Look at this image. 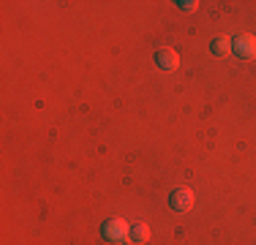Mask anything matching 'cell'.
Listing matches in <instances>:
<instances>
[{
    "label": "cell",
    "instance_id": "obj_1",
    "mask_svg": "<svg viewBox=\"0 0 256 245\" xmlns=\"http://www.w3.org/2000/svg\"><path fill=\"white\" fill-rule=\"evenodd\" d=\"M101 234H104V240H109V242H123V240L131 237V229H128L126 220L112 218V220H106V224L101 226Z\"/></svg>",
    "mask_w": 256,
    "mask_h": 245
},
{
    "label": "cell",
    "instance_id": "obj_2",
    "mask_svg": "<svg viewBox=\"0 0 256 245\" xmlns=\"http://www.w3.org/2000/svg\"><path fill=\"white\" fill-rule=\"evenodd\" d=\"M194 202H196V196H194L191 188H178V191H172V196H169V207L178 212H188L194 207Z\"/></svg>",
    "mask_w": 256,
    "mask_h": 245
},
{
    "label": "cell",
    "instance_id": "obj_3",
    "mask_svg": "<svg viewBox=\"0 0 256 245\" xmlns=\"http://www.w3.org/2000/svg\"><path fill=\"white\" fill-rule=\"evenodd\" d=\"M232 49H234L237 58L254 60L256 58V38H254V36H248V33H242V36H237V38L232 41Z\"/></svg>",
    "mask_w": 256,
    "mask_h": 245
},
{
    "label": "cell",
    "instance_id": "obj_4",
    "mask_svg": "<svg viewBox=\"0 0 256 245\" xmlns=\"http://www.w3.org/2000/svg\"><path fill=\"white\" fill-rule=\"evenodd\" d=\"M156 63H158V68H164V71H178L180 58H178L174 49H158V52H156Z\"/></svg>",
    "mask_w": 256,
    "mask_h": 245
},
{
    "label": "cell",
    "instance_id": "obj_5",
    "mask_svg": "<svg viewBox=\"0 0 256 245\" xmlns=\"http://www.w3.org/2000/svg\"><path fill=\"white\" fill-rule=\"evenodd\" d=\"M150 237H153V232H150V226H144V224H136L131 229V240L134 242H150Z\"/></svg>",
    "mask_w": 256,
    "mask_h": 245
},
{
    "label": "cell",
    "instance_id": "obj_6",
    "mask_svg": "<svg viewBox=\"0 0 256 245\" xmlns=\"http://www.w3.org/2000/svg\"><path fill=\"white\" fill-rule=\"evenodd\" d=\"M212 52H216L218 58L229 54V52H232V41H229V38H224V36H221V38H216V41H212Z\"/></svg>",
    "mask_w": 256,
    "mask_h": 245
},
{
    "label": "cell",
    "instance_id": "obj_7",
    "mask_svg": "<svg viewBox=\"0 0 256 245\" xmlns=\"http://www.w3.org/2000/svg\"><path fill=\"white\" fill-rule=\"evenodd\" d=\"M180 8H182V11H196V8H199V3H196V0H191V3H188V0H182Z\"/></svg>",
    "mask_w": 256,
    "mask_h": 245
}]
</instances>
